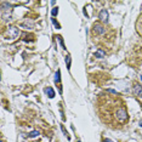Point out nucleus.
Returning <instances> with one entry per match:
<instances>
[{
	"mask_svg": "<svg viewBox=\"0 0 142 142\" xmlns=\"http://www.w3.org/2000/svg\"><path fill=\"white\" fill-rule=\"evenodd\" d=\"M141 82H142V75H141Z\"/></svg>",
	"mask_w": 142,
	"mask_h": 142,
	"instance_id": "nucleus-19",
	"label": "nucleus"
},
{
	"mask_svg": "<svg viewBox=\"0 0 142 142\" xmlns=\"http://www.w3.org/2000/svg\"><path fill=\"white\" fill-rule=\"evenodd\" d=\"M103 142H113V141H112V140H109V138H105V140H103Z\"/></svg>",
	"mask_w": 142,
	"mask_h": 142,
	"instance_id": "nucleus-17",
	"label": "nucleus"
},
{
	"mask_svg": "<svg viewBox=\"0 0 142 142\" xmlns=\"http://www.w3.org/2000/svg\"><path fill=\"white\" fill-rule=\"evenodd\" d=\"M38 135H39V131H37V130H34V131H32V132H30V134H29L28 136H29V137H37Z\"/></svg>",
	"mask_w": 142,
	"mask_h": 142,
	"instance_id": "nucleus-12",
	"label": "nucleus"
},
{
	"mask_svg": "<svg viewBox=\"0 0 142 142\" xmlns=\"http://www.w3.org/2000/svg\"><path fill=\"white\" fill-rule=\"evenodd\" d=\"M108 11L107 10H101V12H100V15H98V18L102 21V22H105V23H107L108 22Z\"/></svg>",
	"mask_w": 142,
	"mask_h": 142,
	"instance_id": "nucleus-4",
	"label": "nucleus"
},
{
	"mask_svg": "<svg viewBox=\"0 0 142 142\" xmlns=\"http://www.w3.org/2000/svg\"><path fill=\"white\" fill-rule=\"evenodd\" d=\"M108 91H109V92H112V94H114V95H119V94H118V91H115V90H112V89H109Z\"/></svg>",
	"mask_w": 142,
	"mask_h": 142,
	"instance_id": "nucleus-15",
	"label": "nucleus"
},
{
	"mask_svg": "<svg viewBox=\"0 0 142 142\" xmlns=\"http://www.w3.org/2000/svg\"><path fill=\"white\" fill-rule=\"evenodd\" d=\"M57 14H58V7H53V9L51 10V15H52V16H56Z\"/></svg>",
	"mask_w": 142,
	"mask_h": 142,
	"instance_id": "nucleus-13",
	"label": "nucleus"
},
{
	"mask_svg": "<svg viewBox=\"0 0 142 142\" xmlns=\"http://www.w3.org/2000/svg\"><path fill=\"white\" fill-rule=\"evenodd\" d=\"M138 125H140V126H141V127H142V119H141V120H140V124H138Z\"/></svg>",
	"mask_w": 142,
	"mask_h": 142,
	"instance_id": "nucleus-18",
	"label": "nucleus"
},
{
	"mask_svg": "<svg viewBox=\"0 0 142 142\" xmlns=\"http://www.w3.org/2000/svg\"><path fill=\"white\" fill-rule=\"evenodd\" d=\"M18 34H20L18 28L15 27V26H10L7 28V30H6V35L5 37H6L7 40H14V39H16L18 37Z\"/></svg>",
	"mask_w": 142,
	"mask_h": 142,
	"instance_id": "nucleus-1",
	"label": "nucleus"
},
{
	"mask_svg": "<svg viewBox=\"0 0 142 142\" xmlns=\"http://www.w3.org/2000/svg\"><path fill=\"white\" fill-rule=\"evenodd\" d=\"M134 92H135L137 96H140V97H141V96H142V86H141L140 84H137V83H136V84L134 85Z\"/></svg>",
	"mask_w": 142,
	"mask_h": 142,
	"instance_id": "nucleus-7",
	"label": "nucleus"
},
{
	"mask_svg": "<svg viewBox=\"0 0 142 142\" xmlns=\"http://www.w3.org/2000/svg\"><path fill=\"white\" fill-rule=\"evenodd\" d=\"M44 92H45L50 98H53V97H55V91H53V89H52V88H50V86L45 88V89H44Z\"/></svg>",
	"mask_w": 142,
	"mask_h": 142,
	"instance_id": "nucleus-6",
	"label": "nucleus"
},
{
	"mask_svg": "<svg viewBox=\"0 0 142 142\" xmlns=\"http://www.w3.org/2000/svg\"><path fill=\"white\" fill-rule=\"evenodd\" d=\"M56 38H57V40L60 41V44H61V47L64 50V49H66V46H64V43H63V39H62V37H61V35H57Z\"/></svg>",
	"mask_w": 142,
	"mask_h": 142,
	"instance_id": "nucleus-10",
	"label": "nucleus"
},
{
	"mask_svg": "<svg viewBox=\"0 0 142 142\" xmlns=\"http://www.w3.org/2000/svg\"><path fill=\"white\" fill-rule=\"evenodd\" d=\"M61 127H62V131H63V134H64V135H66V136H67V135H68V134H67V131H66V129H64V126H63V125H62V126H61Z\"/></svg>",
	"mask_w": 142,
	"mask_h": 142,
	"instance_id": "nucleus-16",
	"label": "nucleus"
},
{
	"mask_svg": "<svg viewBox=\"0 0 142 142\" xmlns=\"http://www.w3.org/2000/svg\"><path fill=\"white\" fill-rule=\"evenodd\" d=\"M20 27L24 28V29H32V28H34V22L32 20H26L24 22H22L20 24Z\"/></svg>",
	"mask_w": 142,
	"mask_h": 142,
	"instance_id": "nucleus-3",
	"label": "nucleus"
},
{
	"mask_svg": "<svg viewBox=\"0 0 142 142\" xmlns=\"http://www.w3.org/2000/svg\"><path fill=\"white\" fill-rule=\"evenodd\" d=\"M77 142H82V141H77Z\"/></svg>",
	"mask_w": 142,
	"mask_h": 142,
	"instance_id": "nucleus-20",
	"label": "nucleus"
},
{
	"mask_svg": "<svg viewBox=\"0 0 142 142\" xmlns=\"http://www.w3.org/2000/svg\"><path fill=\"white\" fill-rule=\"evenodd\" d=\"M52 23H53V26H55V27H56L57 29H60V24H58V23L56 22V20H55V18H52Z\"/></svg>",
	"mask_w": 142,
	"mask_h": 142,
	"instance_id": "nucleus-14",
	"label": "nucleus"
},
{
	"mask_svg": "<svg viewBox=\"0 0 142 142\" xmlns=\"http://www.w3.org/2000/svg\"><path fill=\"white\" fill-rule=\"evenodd\" d=\"M94 32L97 33V34H103V33H105V28H103L101 24L95 23V24H94Z\"/></svg>",
	"mask_w": 142,
	"mask_h": 142,
	"instance_id": "nucleus-5",
	"label": "nucleus"
},
{
	"mask_svg": "<svg viewBox=\"0 0 142 142\" xmlns=\"http://www.w3.org/2000/svg\"><path fill=\"white\" fill-rule=\"evenodd\" d=\"M70 63H72V57H70V55H67L66 56V66H67L68 70L70 69Z\"/></svg>",
	"mask_w": 142,
	"mask_h": 142,
	"instance_id": "nucleus-8",
	"label": "nucleus"
},
{
	"mask_svg": "<svg viewBox=\"0 0 142 142\" xmlns=\"http://www.w3.org/2000/svg\"><path fill=\"white\" fill-rule=\"evenodd\" d=\"M95 56H96L97 58H102V57L105 56V52H103L102 50H98L97 52H95Z\"/></svg>",
	"mask_w": 142,
	"mask_h": 142,
	"instance_id": "nucleus-11",
	"label": "nucleus"
},
{
	"mask_svg": "<svg viewBox=\"0 0 142 142\" xmlns=\"http://www.w3.org/2000/svg\"><path fill=\"white\" fill-rule=\"evenodd\" d=\"M115 115H117V118H118L119 121H124V120L127 119V113H126V111L123 109V108H119V109L117 111Z\"/></svg>",
	"mask_w": 142,
	"mask_h": 142,
	"instance_id": "nucleus-2",
	"label": "nucleus"
},
{
	"mask_svg": "<svg viewBox=\"0 0 142 142\" xmlns=\"http://www.w3.org/2000/svg\"><path fill=\"white\" fill-rule=\"evenodd\" d=\"M60 82H61V70L60 69H57V72L55 73V83L57 84H60Z\"/></svg>",
	"mask_w": 142,
	"mask_h": 142,
	"instance_id": "nucleus-9",
	"label": "nucleus"
}]
</instances>
